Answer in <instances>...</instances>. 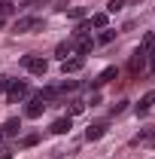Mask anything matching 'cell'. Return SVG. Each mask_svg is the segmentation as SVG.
Here are the masks:
<instances>
[{"instance_id": "obj_1", "label": "cell", "mask_w": 155, "mask_h": 159, "mask_svg": "<svg viewBox=\"0 0 155 159\" xmlns=\"http://www.w3.org/2000/svg\"><path fill=\"white\" fill-rule=\"evenodd\" d=\"M21 67H27L31 74H37V77H43L46 70H49V64H46V58H37V55H21V61H19Z\"/></svg>"}, {"instance_id": "obj_2", "label": "cell", "mask_w": 155, "mask_h": 159, "mask_svg": "<svg viewBox=\"0 0 155 159\" xmlns=\"http://www.w3.org/2000/svg\"><path fill=\"white\" fill-rule=\"evenodd\" d=\"M43 28V19H37V16H24V19H19L15 21V34H31V31H40Z\"/></svg>"}, {"instance_id": "obj_3", "label": "cell", "mask_w": 155, "mask_h": 159, "mask_svg": "<svg viewBox=\"0 0 155 159\" xmlns=\"http://www.w3.org/2000/svg\"><path fill=\"white\" fill-rule=\"evenodd\" d=\"M24 95H27V83H21V80H9V89H6V98H9V104L21 101Z\"/></svg>"}, {"instance_id": "obj_4", "label": "cell", "mask_w": 155, "mask_h": 159, "mask_svg": "<svg viewBox=\"0 0 155 159\" xmlns=\"http://www.w3.org/2000/svg\"><path fill=\"white\" fill-rule=\"evenodd\" d=\"M43 110H46V101L37 95V98L27 101V107H24V116H27V119H37V116H43Z\"/></svg>"}, {"instance_id": "obj_5", "label": "cell", "mask_w": 155, "mask_h": 159, "mask_svg": "<svg viewBox=\"0 0 155 159\" xmlns=\"http://www.w3.org/2000/svg\"><path fill=\"white\" fill-rule=\"evenodd\" d=\"M82 64H85L82 55H76V58H64L61 70H64V77H67V74H79V70H82Z\"/></svg>"}, {"instance_id": "obj_6", "label": "cell", "mask_w": 155, "mask_h": 159, "mask_svg": "<svg viewBox=\"0 0 155 159\" xmlns=\"http://www.w3.org/2000/svg\"><path fill=\"white\" fill-rule=\"evenodd\" d=\"M103 135H107V122H94L85 129V141H100Z\"/></svg>"}, {"instance_id": "obj_7", "label": "cell", "mask_w": 155, "mask_h": 159, "mask_svg": "<svg viewBox=\"0 0 155 159\" xmlns=\"http://www.w3.org/2000/svg\"><path fill=\"white\" fill-rule=\"evenodd\" d=\"M143 67H146V52H143V49H137L134 55H131V61H128V70L137 74V70H143Z\"/></svg>"}, {"instance_id": "obj_8", "label": "cell", "mask_w": 155, "mask_h": 159, "mask_svg": "<svg viewBox=\"0 0 155 159\" xmlns=\"http://www.w3.org/2000/svg\"><path fill=\"white\" fill-rule=\"evenodd\" d=\"M70 125H73V119H70V116L55 119V122H52V135H67V132H70Z\"/></svg>"}, {"instance_id": "obj_9", "label": "cell", "mask_w": 155, "mask_h": 159, "mask_svg": "<svg viewBox=\"0 0 155 159\" xmlns=\"http://www.w3.org/2000/svg\"><path fill=\"white\" fill-rule=\"evenodd\" d=\"M152 104H155V89H152V92H146L143 98L137 101V113H149V110H152Z\"/></svg>"}, {"instance_id": "obj_10", "label": "cell", "mask_w": 155, "mask_h": 159, "mask_svg": "<svg viewBox=\"0 0 155 159\" xmlns=\"http://www.w3.org/2000/svg\"><path fill=\"white\" fill-rule=\"evenodd\" d=\"M19 129H21V122L12 116V119H6V122H3V129H0V132H3V138H15V135H19Z\"/></svg>"}, {"instance_id": "obj_11", "label": "cell", "mask_w": 155, "mask_h": 159, "mask_svg": "<svg viewBox=\"0 0 155 159\" xmlns=\"http://www.w3.org/2000/svg\"><path fill=\"white\" fill-rule=\"evenodd\" d=\"M107 21H110V12H94L88 25H91V28H107Z\"/></svg>"}, {"instance_id": "obj_12", "label": "cell", "mask_w": 155, "mask_h": 159, "mask_svg": "<svg viewBox=\"0 0 155 159\" xmlns=\"http://www.w3.org/2000/svg\"><path fill=\"white\" fill-rule=\"evenodd\" d=\"M70 52H73V40H67V43H58V49H55V55H58L61 61L67 58V55H70Z\"/></svg>"}, {"instance_id": "obj_13", "label": "cell", "mask_w": 155, "mask_h": 159, "mask_svg": "<svg viewBox=\"0 0 155 159\" xmlns=\"http://www.w3.org/2000/svg\"><path fill=\"white\" fill-rule=\"evenodd\" d=\"M116 74H119L116 67H107V70H103V74H100V77H97V80H94V86H103V83H110V80L116 77Z\"/></svg>"}, {"instance_id": "obj_14", "label": "cell", "mask_w": 155, "mask_h": 159, "mask_svg": "<svg viewBox=\"0 0 155 159\" xmlns=\"http://www.w3.org/2000/svg\"><path fill=\"white\" fill-rule=\"evenodd\" d=\"M113 40H116V31H107V28H103V34L97 37V43H100V46H107V43H113Z\"/></svg>"}, {"instance_id": "obj_15", "label": "cell", "mask_w": 155, "mask_h": 159, "mask_svg": "<svg viewBox=\"0 0 155 159\" xmlns=\"http://www.w3.org/2000/svg\"><path fill=\"white\" fill-rule=\"evenodd\" d=\"M12 9H15V3H12V0H0V19H3V16H9Z\"/></svg>"}, {"instance_id": "obj_16", "label": "cell", "mask_w": 155, "mask_h": 159, "mask_svg": "<svg viewBox=\"0 0 155 159\" xmlns=\"http://www.w3.org/2000/svg\"><path fill=\"white\" fill-rule=\"evenodd\" d=\"M152 46H155V34H146V37H143V46H140V49H143V52H152Z\"/></svg>"}, {"instance_id": "obj_17", "label": "cell", "mask_w": 155, "mask_h": 159, "mask_svg": "<svg viewBox=\"0 0 155 159\" xmlns=\"http://www.w3.org/2000/svg\"><path fill=\"white\" fill-rule=\"evenodd\" d=\"M70 19L82 21V19H85V6H73V9H70Z\"/></svg>"}, {"instance_id": "obj_18", "label": "cell", "mask_w": 155, "mask_h": 159, "mask_svg": "<svg viewBox=\"0 0 155 159\" xmlns=\"http://www.w3.org/2000/svg\"><path fill=\"white\" fill-rule=\"evenodd\" d=\"M37 144H40V135H37V132H34V135H27V138L21 141V147H37Z\"/></svg>"}, {"instance_id": "obj_19", "label": "cell", "mask_w": 155, "mask_h": 159, "mask_svg": "<svg viewBox=\"0 0 155 159\" xmlns=\"http://www.w3.org/2000/svg\"><path fill=\"white\" fill-rule=\"evenodd\" d=\"M122 6H125V0H110V3H107V12H119Z\"/></svg>"}, {"instance_id": "obj_20", "label": "cell", "mask_w": 155, "mask_h": 159, "mask_svg": "<svg viewBox=\"0 0 155 159\" xmlns=\"http://www.w3.org/2000/svg\"><path fill=\"white\" fill-rule=\"evenodd\" d=\"M82 110H85V104H82V101H70V113H73V116L82 113Z\"/></svg>"}, {"instance_id": "obj_21", "label": "cell", "mask_w": 155, "mask_h": 159, "mask_svg": "<svg viewBox=\"0 0 155 159\" xmlns=\"http://www.w3.org/2000/svg\"><path fill=\"white\" fill-rule=\"evenodd\" d=\"M125 104H128V101H119V104H113V110H110V113H113V116H116V113H122V110H125Z\"/></svg>"}, {"instance_id": "obj_22", "label": "cell", "mask_w": 155, "mask_h": 159, "mask_svg": "<svg viewBox=\"0 0 155 159\" xmlns=\"http://www.w3.org/2000/svg\"><path fill=\"white\" fill-rule=\"evenodd\" d=\"M6 89H9V80H6L3 74H0V92H6Z\"/></svg>"}, {"instance_id": "obj_23", "label": "cell", "mask_w": 155, "mask_h": 159, "mask_svg": "<svg viewBox=\"0 0 155 159\" xmlns=\"http://www.w3.org/2000/svg\"><path fill=\"white\" fill-rule=\"evenodd\" d=\"M0 159H12V147H3V153H0Z\"/></svg>"}, {"instance_id": "obj_24", "label": "cell", "mask_w": 155, "mask_h": 159, "mask_svg": "<svg viewBox=\"0 0 155 159\" xmlns=\"http://www.w3.org/2000/svg\"><path fill=\"white\" fill-rule=\"evenodd\" d=\"M64 3H67V0H58V9H67V6H64Z\"/></svg>"}, {"instance_id": "obj_25", "label": "cell", "mask_w": 155, "mask_h": 159, "mask_svg": "<svg viewBox=\"0 0 155 159\" xmlns=\"http://www.w3.org/2000/svg\"><path fill=\"white\" fill-rule=\"evenodd\" d=\"M0 28H3V19H0Z\"/></svg>"}, {"instance_id": "obj_26", "label": "cell", "mask_w": 155, "mask_h": 159, "mask_svg": "<svg viewBox=\"0 0 155 159\" xmlns=\"http://www.w3.org/2000/svg\"><path fill=\"white\" fill-rule=\"evenodd\" d=\"M0 138H3V132H0Z\"/></svg>"}]
</instances>
